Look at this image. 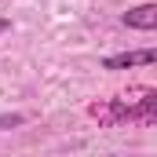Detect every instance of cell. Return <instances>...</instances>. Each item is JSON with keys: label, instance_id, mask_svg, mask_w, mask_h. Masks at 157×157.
Wrapping results in <instances>:
<instances>
[{"label": "cell", "instance_id": "obj_1", "mask_svg": "<svg viewBox=\"0 0 157 157\" xmlns=\"http://www.w3.org/2000/svg\"><path fill=\"white\" fill-rule=\"evenodd\" d=\"M128 124H154L157 121V91L154 88H132L121 95Z\"/></svg>", "mask_w": 157, "mask_h": 157}, {"label": "cell", "instance_id": "obj_2", "mask_svg": "<svg viewBox=\"0 0 157 157\" xmlns=\"http://www.w3.org/2000/svg\"><path fill=\"white\" fill-rule=\"evenodd\" d=\"M157 59L154 48H143V51H121V55H106L102 59V70L117 73V70H132V66H150Z\"/></svg>", "mask_w": 157, "mask_h": 157}, {"label": "cell", "instance_id": "obj_3", "mask_svg": "<svg viewBox=\"0 0 157 157\" xmlns=\"http://www.w3.org/2000/svg\"><path fill=\"white\" fill-rule=\"evenodd\" d=\"M124 26L128 29H157V4H139L132 11H124Z\"/></svg>", "mask_w": 157, "mask_h": 157}, {"label": "cell", "instance_id": "obj_4", "mask_svg": "<svg viewBox=\"0 0 157 157\" xmlns=\"http://www.w3.org/2000/svg\"><path fill=\"white\" fill-rule=\"evenodd\" d=\"M15 124H22V113H7V117H0V128H15Z\"/></svg>", "mask_w": 157, "mask_h": 157}, {"label": "cell", "instance_id": "obj_5", "mask_svg": "<svg viewBox=\"0 0 157 157\" xmlns=\"http://www.w3.org/2000/svg\"><path fill=\"white\" fill-rule=\"evenodd\" d=\"M7 29H11V22H7V18H0V33H7Z\"/></svg>", "mask_w": 157, "mask_h": 157}]
</instances>
